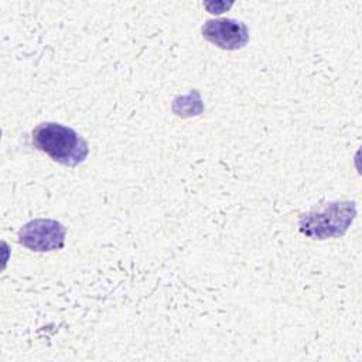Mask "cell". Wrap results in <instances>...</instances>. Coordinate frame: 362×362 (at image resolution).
I'll return each instance as SVG.
<instances>
[{
  "label": "cell",
  "mask_w": 362,
  "mask_h": 362,
  "mask_svg": "<svg viewBox=\"0 0 362 362\" xmlns=\"http://www.w3.org/2000/svg\"><path fill=\"white\" fill-rule=\"evenodd\" d=\"M31 140L35 148L68 167L81 164L89 153L85 139L74 129L59 123L45 122L38 124L31 133Z\"/></svg>",
  "instance_id": "1"
},
{
  "label": "cell",
  "mask_w": 362,
  "mask_h": 362,
  "mask_svg": "<svg viewBox=\"0 0 362 362\" xmlns=\"http://www.w3.org/2000/svg\"><path fill=\"white\" fill-rule=\"evenodd\" d=\"M356 218V204L352 201H337L324 204L300 216L298 229L311 239L341 238L346 233Z\"/></svg>",
  "instance_id": "2"
},
{
  "label": "cell",
  "mask_w": 362,
  "mask_h": 362,
  "mask_svg": "<svg viewBox=\"0 0 362 362\" xmlns=\"http://www.w3.org/2000/svg\"><path fill=\"white\" fill-rule=\"evenodd\" d=\"M65 226L55 219H33L18 230V243L33 252L59 250L65 245Z\"/></svg>",
  "instance_id": "3"
},
{
  "label": "cell",
  "mask_w": 362,
  "mask_h": 362,
  "mask_svg": "<svg viewBox=\"0 0 362 362\" xmlns=\"http://www.w3.org/2000/svg\"><path fill=\"white\" fill-rule=\"evenodd\" d=\"M202 37L218 48L235 51L243 48L249 41V30L245 23L233 18H214L204 23Z\"/></svg>",
  "instance_id": "4"
}]
</instances>
